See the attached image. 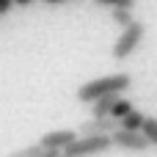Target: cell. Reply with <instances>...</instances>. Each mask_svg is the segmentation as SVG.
I'll return each instance as SVG.
<instances>
[{"label":"cell","mask_w":157,"mask_h":157,"mask_svg":"<svg viewBox=\"0 0 157 157\" xmlns=\"http://www.w3.org/2000/svg\"><path fill=\"white\" fill-rule=\"evenodd\" d=\"M130 86H132V77H130L127 72H116V75L97 77V80H88V83H83V86L75 91V97H77V102H83V105H91V102H94V99H99L102 94H110V91H119V94H124V91H130Z\"/></svg>","instance_id":"6da1fadb"},{"label":"cell","mask_w":157,"mask_h":157,"mask_svg":"<svg viewBox=\"0 0 157 157\" xmlns=\"http://www.w3.org/2000/svg\"><path fill=\"white\" fill-rule=\"evenodd\" d=\"M144 36H146V25H144V22H138V19H132L127 28H121L119 39H116V41H113V47H110L113 61H127V58L141 47Z\"/></svg>","instance_id":"7a4b0ae2"},{"label":"cell","mask_w":157,"mask_h":157,"mask_svg":"<svg viewBox=\"0 0 157 157\" xmlns=\"http://www.w3.org/2000/svg\"><path fill=\"white\" fill-rule=\"evenodd\" d=\"M113 149V138L110 135H77L66 149V157H86V155H102Z\"/></svg>","instance_id":"3957f363"},{"label":"cell","mask_w":157,"mask_h":157,"mask_svg":"<svg viewBox=\"0 0 157 157\" xmlns=\"http://www.w3.org/2000/svg\"><path fill=\"white\" fill-rule=\"evenodd\" d=\"M110 138H113V146L124 149V152H146V149H152L149 141H146V135L141 130H124V127H119V130L110 132Z\"/></svg>","instance_id":"277c9868"},{"label":"cell","mask_w":157,"mask_h":157,"mask_svg":"<svg viewBox=\"0 0 157 157\" xmlns=\"http://www.w3.org/2000/svg\"><path fill=\"white\" fill-rule=\"evenodd\" d=\"M113 130H119V119L113 116H91L80 124V135H110Z\"/></svg>","instance_id":"5b68a950"},{"label":"cell","mask_w":157,"mask_h":157,"mask_svg":"<svg viewBox=\"0 0 157 157\" xmlns=\"http://www.w3.org/2000/svg\"><path fill=\"white\" fill-rule=\"evenodd\" d=\"M75 138H77V132H75V130H52V132H44V135L39 138V144H41V146H47V149L63 152Z\"/></svg>","instance_id":"8992f818"},{"label":"cell","mask_w":157,"mask_h":157,"mask_svg":"<svg viewBox=\"0 0 157 157\" xmlns=\"http://www.w3.org/2000/svg\"><path fill=\"white\" fill-rule=\"evenodd\" d=\"M119 97H121L119 91H110V94H102L99 99H94L91 102V116H110V108Z\"/></svg>","instance_id":"52a82bcc"},{"label":"cell","mask_w":157,"mask_h":157,"mask_svg":"<svg viewBox=\"0 0 157 157\" xmlns=\"http://www.w3.org/2000/svg\"><path fill=\"white\" fill-rule=\"evenodd\" d=\"M144 121H146V113H144V110H138V108H132L127 116H121V119H119V127H124V130H141V127H144Z\"/></svg>","instance_id":"ba28073f"},{"label":"cell","mask_w":157,"mask_h":157,"mask_svg":"<svg viewBox=\"0 0 157 157\" xmlns=\"http://www.w3.org/2000/svg\"><path fill=\"white\" fill-rule=\"evenodd\" d=\"M61 152H55V149H47V146H41V144H36V146H25V149H19L14 157H58Z\"/></svg>","instance_id":"9c48e42d"},{"label":"cell","mask_w":157,"mask_h":157,"mask_svg":"<svg viewBox=\"0 0 157 157\" xmlns=\"http://www.w3.org/2000/svg\"><path fill=\"white\" fill-rule=\"evenodd\" d=\"M110 19H113V25H116V28H127L135 17H132V8L119 6V8H110Z\"/></svg>","instance_id":"30bf717a"},{"label":"cell","mask_w":157,"mask_h":157,"mask_svg":"<svg viewBox=\"0 0 157 157\" xmlns=\"http://www.w3.org/2000/svg\"><path fill=\"white\" fill-rule=\"evenodd\" d=\"M141 132L146 135L149 146H152V149H157V116H146V121H144Z\"/></svg>","instance_id":"8fae6325"},{"label":"cell","mask_w":157,"mask_h":157,"mask_svg":"<svg viewBox=\"0 0 157 157\" xmlns=\"http://www.w3.org/2000/svg\"><path fill=\"white\" fill-rule=\"evenodd\" d=\"M130 110H132V102L124 99V97H119V99L113 102V108H110V116H113V119H121V116H127Z\"/></svg>","instance_id":"7c38bea8"},{"label":"cell","mask_w":157,"mask_h":157,"mask_svg":"<svg viewBox=\"0 0 157 157\" xmlns=\"http://www.w3.org/2000/svg\"><path fill=\"white\" fill-rule=\"evenodd\" d=\"M97 6H105V8H119V6H124V8H132L135 6V0H94Z\"/></svg>","instance_id":"4fadbf2b"},{"label":"cell","mask_w":157,"mask_h":157,"mask_svg":"<svg viewBox=\"0 0 157 157\" xmlns=\"http://www.w3.org/2000/svg\"><path fill=\"white\" fill-rule=\"evenodd\" d=\"M11 8H14V0H0V17H6Z\"/></svg>","instance_id":"5bb4252c"},{"label":"cell","mask_w":157,"mask_h":157,"mask_svg":"<svg viewBox=\"0 0 157 157\" xmlns=\"http://www.w3.org/2000/svg\"><path fill=\"white\" fill-rule=\"evenodd\" d=\"M36 0H14V6H22V8H28V6H33Z\"/></svg>","instance_id":"9a60e30c"},{"label":"cell","mask_w":157,"mask_h":157,"mask_svg":"<svg viewBox=\"0 0 157 157\" xmlns=\"http://www.w3.org/2000/svg\"><path fill=\"white\" fill-rule=\"evenodd\" d=\"M41 3H47V6H61V3H69V0H41Z\"/></svg>","instance_id":"2e32d148"},{"label":"cell","mask_w":157,"mask_h":157,"mask_svg":"<svg viewBox=\"0 0 157 157\" xmlns=\"http://www.w3.org/2000/svg\"><path fill=\"white\" fill-rule=\"evenodd\" d=\"M69 3H77V0H69Z\"/></svg>","instance_id":"e0dca14e"}]
</instances>
